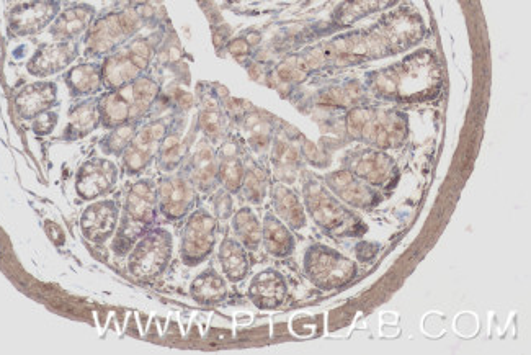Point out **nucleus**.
Listing matches in <instances>:
<instances>
[{
    "label": "nucleus",
    "instance_id": "nucleus-9",
    "mask_svg": "<svg viewBox=\"0 0 531 355\" xmlns=\"http://www.w3.org/2000/svg\"><path fill=\"white\" fill-rule=\"evenodd\" d=\"M219 220L203 208L187 216L180 241V259L188 267H197L215 251L218 243Z\"/></svg>",
    "mask_w": 531,
    "mask_h": 355
},
{
    "label": "nucleus",
    "instance_id": "nucleus-30",
    "mask_svg": "<svg viewBox=\"0 0 531 355\" xmlns=\"http://www.w3.org/2000/svg\"><path fill=\"white\" fill-rule=\"evenodd\" d=\"M231 228L237 241L247 249V251H259L262 246V221L255 215L250 207H242L241 210L231 216Z\"/></svg>",
    "mask_w": 531,
    "mask_h": 355
},
{
    "label": "nucleus",
    "instance_id": "nucleus-13",
    "mask_svg": "<svg viewBox=\"0 0 531 355\" xmlns=\"http://www.w3.org/2000/svg\"><path fill=\"white\" fill-rule=\"evenodd\" d=\"M197 205V189L185 176H170L157 185V208L166 220L182 221Z\"/></svg>",
    "mask_w": 531,
    "mask_h": 355
},
{
    "label": "nucleus",
    "instance_id": "nucleus-39",
    "mask_svg": "<svg viewBox=\"0 0 531 355\" xmlns=\"http://www.w3.org/2000/svg\"><path fill=\"white\" fill-rule=\"evenodd\" d=\"M233 207V197H231L229 192L223 190V192H219V194L216 195L215 216L218 220H228V218H231L234 213Z\"/></svg>",
    "mask_w": 531,
    "mask_h": 355
},
{
    "label": "nucleus",
    "instance_id": "nucleus-26",
    "mask_svg": "<svg viewBox=\"0 0 531 355\" xmlns=\"http://www.w3.org/2000/svg\"><path fill=\"white\" fill-rule=\"evenodd\" d=\"M219 266L231 284H239L250 272L249 251L236 238L224 236L218 249Z\"/></svg>",
    "mask_w": 531,
    "mask_h": 355
},
{
    "label": "nucleus",
    "instance_id": "nucleus-32",
    "mask_svg": "<svg viewBox=\"0 0 531 355\" xmlns=\"http://www.w3.org/2000/svg\"><path fill=\"white\" fill-rule=\"evenodd\" d=\"M299 159H301V154H299V149L296 146H291L288 141L280 140V138L275 140V143H273L272 162L278 179L291 184L296 179Z\"/></svg>",
    "mask_w": 531,
    "mask_h": 355
},
{
    "label": "nucleus",
    "instance_id": "nucleus-20",
    "mask_svg": "<svg viewBox=\"0 0 531 355\" xmlns=\"http://www.w3.org/2000/svg\"><path fill=\"white\" fill-rule=\"evenodd\" d=\"M350 172L371 187H383L393 179L394 162L380 151H363L350 162Z\"/></svg>",
    "mask_w": 531,
    "mask_h": 355
},
{
    "label": "nucleus",
    "instance_id": "nucleus-25",
    "mask_svg": "<svg viewBox=\"0 0 531 355\" xmlns=\"http://www.w3.org/2000/svg\"><path fill=\"white\" fill-rule=\"evenodd\" d=\"M262 244L270 256L285 259L295 252L296 239L275 213L267 212L262 221Z\"/></svg>",
    "mask_w": 531,
    "mask_h": 355
},
{
    "label": "nucleus",
    "instance_id": "nucleus-37",
    "mask_svg": "<svg viewBox=\"0 0 531 355\" xmlns=\"http://www.w3.org/2000/svg\"><path fill=\"white\" fill-rule=\"evenodd\" d=\"M244 118H246L244 126H246L247 133H249L250 146L257 153H262L272 143V126L267 120L260 117L257 112L249 113Z\"/></svg>",
    "mask_w": 531,
    "mask_h": 355
},
{
    "label": "nucleus",
    "instance_id": "nucleus-27",
    "mask_svg": "<svg viewBox=\"0 0 531 355\" xmlns=\"http://www.w3.org/2000/svg\"><path fill=\"white\" fill-rule=\"evenodd\" d=\"M195 189L208 194L218 184V159L215 158L210 144H198L197 151L190 159V176Z\"/></svg>",
    "mask_w": 531,
    "mask_h": 355
},
{
    "label": "nucleus",
    "instance_id": "nucleus-34",
    "mask_svg": "<svg viewBox=\"0 0 531 355\" xmlns=\"http://www.w3.org/2000/svg\"><path fill=\"white\" fill-rule=\"evenodd\" d=\"M224 117L219 100L215 95L201 97L200 128L211 141H218L223 136Z\"/></svg>",
    "mask_w": 531,
    "mask_h": 355
},
{
    "label": "nucleus",
    "instance_id": "nucleus-6",
    "mask_svg": "<svg viewBox=\"0 0 531 355\" xmlns=\"http://www.w3.org/2000/svg\"><path fill=\"white\" fill-rule=\"evenodd\" d=\"M174 254L172 233L161 226L152 230L136 241L128 252L126 269L128 274L139 282H151L161 277L169 267Z\"/></svg>",
    "mask_w": 531,
    "mask_h": 355
},
{
    "label": "nucleus",
    "instance_id": "nucleus-4",
    "mask_svg": "<svg viewBox=\"0 0 531 355\" xmlns=\"http://www.w3.org/2000/svg\"><path fill=\"white\" fill-rule=\"evenodd\" d=\"M139 27L141 17L134 7L95 17L84 35V56L90 59L105 58L133 40L138 35Z\"/></svg>",
    "mask_w": 531,
    "mask_h": 355
},
{
    "label": "nucleus",
    "instance_id": "nucleus-10",
    "mask_svg": "<svg viewBox=\"0 0 531 355\" xmlns=\"http://www.w3.org/2000/svg\"><path fill=\"white\" fill-rule=\"evenodd\" d=\"M167 131H169V125L164 120H154V122L139 125L133 141L121 156L123 171L128 176H141L151 166L152 161L157 158Z\"/></svg>",
    "mask_w": 531,
    "mask_h": 355
},
{
    "label": "nucleus",
    "instance_id": "nucleus-35",
    "mask_svg": "<svg viewBox=\"0 0 531 355\" xmlns=\"http://www.w3.org/2000/svg\"><path fill=\"white\" fill-rule=\"evenodd\" d=\"M242 194L246 197L247 202L252 205H262L270 192V180H268L267 171L257 164H250L246 167V176L242 180Z\"/></svg>",
    "mask_w": 531,
    "mask_h": 355
},
{
    "label": "nucleus",
    "instance_id": "nucleus-42",
    "mask_svg": "<svg viewBox=\"0 0 531 355\" xmlns=\"http://www.w3.org/2000/svg\"><path fill=\"white\" fill-rule=\"evenodd\" d=\"M229 53L233 54V56H244V54L249 53V41L234 40L229 45Z\"/></svg>",
    "mask_w": 531,
    "mask_h": 355
},
{
    "label": "nucleus",
    "instance_id": "nucleus-5",
    "mask_svg": "<svg viewBox=\"0 0 531 355\" xmlns=\"http://www.w3.org/2000/svg\"><path fill=\"white\" fill-rule=\"evenodd\" d=\"M304 275L321 292H335L352 284L358 274L357 262L326 244H311L303 259Z\"/></svg>",
    "mask_w": 531,
    "mask_h": 355
},
{
    "label": "nucleus",
    "instance_id": "nucleus-15",
    "mask_svg": "<svg viewBox=\"0 0 531 355\" xmlns=\"http://www.w3.org/2000/svg\"><path fill=\"white\" fill-rule=\"evenodd\" d=\"M81 54L79 41H54L43 43L27 63V71L33 77H50L66 71Z\"/></svg>",
    "mask_w": 531,
    "mask_h": 355
},
{
    "label": "nucleus",
    "instance_id": "nucleus-18",
    "mask_svg": "<svg viewBox=\"0 0 531 355\" xmlns=\"http://www.w3.org/2000/svg\"><path fill=\"white\" fill-rule=\"evenodd\" d=\"M59 104L58 84L51 81H38L22 87L15 94V108L18 117L33 120L40 113L48 112Z\"/></svg>",
    "mask_w": 531,
    "mask_h": 355
},
{
    "label": "nucleus",
    "instance_id": "nucleus-1",
    "mask_svg": "<svg viewBox=\"0 0 531 355\" xmlns=\"http://www.w3.org/2000/svg\"><path fill=\"white\" fill-rule=\"evenodd\" d=\"M376 95L401 102L429 99L440 86V68L430 51H420L396 66L375 72L370 79Z\"/></svg>",
    "mask_w": 531,
    "mask_h": 355
},
{
    "label": "nucleus",
    "instance_id": "nucleus-7",
    "mask_svg": "<svg viewBox=\"0 0 531 355\" xmlns=\"http://www.w3.org/2000/svg\"><path fill=\"white\" fill-rule=\"evenodd\" d=\"M347 126L353 138L380 149L398 148L407 138V122L401 113L355 108L349 115Z\"/></svg>",
    "mask_w": 531,
    "mask_h": 355
},
{
    "label": "nucleus",
    "instance_id": "nucleus-33",
    "mask_svg": "<svg viewBox=\"0 0 531 355\" xmlns=\"http://www.w3.org/2000/svg\"><path fill=\"white\" fill-rule=\"evenodd\" d=\"M143 122L139 120H130V122L123 123V125L115 126L112 130H108L107 135L100 140V149L105 156H113V158H121L125 153L126 148L130 146L133 141L139 125Z\"/></svg>",
    "mask_w": 531,
    "mask_h": 355
},
{
    "label": "nucleus",
    "instance_id": "nucleus-29",
    "mask_svg": "<svg viewBox=\"0 0 531 355\" xmlns=\"http://www.w3.org/2000/svg\"><path fill=\"white\" fill-rule=\"evenodd\" d=\"M246 176V166L239 156V146L236 143L224 144L219 151L218 182L229 194H239L242 180Z\"/></svg>",
    "mask_w": 531,
    "mask_h": 355
},
{
    "label": "nucleus",
    "instance_id": "nucleus-8",
    "mask_svg": "<svg viewBox=\"0 0 531 355\" xmlns=\"http://www.w3.org/2000/svg\"><path fill=\"white\" fill-rule=\"evenodd\" d=\"M152 45L144 38H133L102 61L103 89L118 90L143 76L151 66Z\"/></svg>",
    "mask_w": 531,
    "mask_h": 355
},
{
    "label": "nucleus",
    "instance_id": "nucleus-2",
    "mask_svg": "<svg viewBox=\"0 0 531 355\" xmlns=\"http://www.w3.org/2000/svg\"><path fill=\"white\" fill-rule=\"evenodd\" d=\"M157 213V185L154 180L139 179L126 185L112 251L118 257L128 256L136 241L154 228Z\"/></svg>",
    "mask_w": 531,
    "mask_h": 355
},
{
    "label": "nucleus",
    "instance_id": "nucleus-22",
    "mask_svg": "<svg viewBox=\"0 0 531 355\" xmlns=\"http://www.w3.org/2000/svg\"><path fill=\"white\" fill-rule=\"evenodd\" d=\"M97 17V10L89 4L72 5L64 12H59L58 17L50 25V35L56 41H74L79 36L85 35L90 23Z\"/></svg>",
    "mask_w": 531,
    "mask_h": 355
},
{
    "label": "nucleus",
    "instance_id": "nucleus-17",
    "mask_svg": "<svg viewBox=\"0 0 531 355\" xmlns=\"http://www.w3.org/2000/svg\"><path fill=\"white\" fill-rule=\"evenodd\" d=\"M247 297L259 310H278L288 297L285 277L275 269L262 270L250 280Z\"/></svg>",
    "mask_w": 531,
    "mask_h": 355
},
{
    "label": "nucleus",
    "instance_id": "nucleus-31",
    "mask_svg": "<svg viewBox=\"0 0 531 355\" xmlns=\"http://www.w3.org/2000/svg\"><path fill=\"white\" fill-rule=\"evenodd\" d=\"M99 113L100 126L107 130L131 120L130 105L120 94V90H105L99 95Z\"/></svg>",
    "mask_w": 531,
    "mask_h": 355
},
{
    "label": "nucleus",
    "instance_id": "nucleus-24",
    "mask_svg": "<svg viewBox=\"0 0 531 355\" xmlns=\"http://www.w3.org/2000/svg\"><path fill=\"white\" fill-rule=\"evenodd\" d=\"M64 82L74 99L97 97L103 92L102 63L77 64L64 74Z\"/></svg>",
    "mask_w": 531,
    "mask_h": 355
},
{
    "label": "nucleus",
    "instance_id": "nucleus-40",
    "mask_svg": "<svg viewBox=\"0 0 531 355\" xmlns=\"http://www.w3.org/2000/svg\"><path fill=\"white\" fill-rule=\"evenodd\" d=\"M380 252V244L371 243V241H360V243L355 246V256H357L358 262H370L378 256Z\"/></svg>",
    "mask_w": 531,
    "mask_h": 355
},
{
    "label": "nucleus",
    "instance_id": "nucleus-14",
    "mask_svg": "<svg viewBox=\"0 0 531 355\" xmlns=\"http://www.w3.org/2000/svg\"><path fill=\"white\" fill-rule=\"evenodd\" d=\"M121 205L117 198L94 200L81 215V231L89 243L103 244L117 233Z\"/></svg>",
    "mask_w": 531,
    "mask_h": 355
},
{
    "label": "nucleus",
    "instance_id": "nucleus-41",
    "mask_svg": "<svg viewBox=\"0 0 531 355\" xmlns=\"http://www.w3.org/2000/svg\"><path fill=\"white\" fill-rule=\"evenodd\" d=\"M46 233H48V236H50L51 241H53L56 246H63L64 241H66V234H64V231L61 230V226L56 225V223H51V221H48L46 223Z\"/></svg>",
    "mask_w": 531,
    "mask_h": 355
},
{
    "label": "nucleus",
    "instance_id": "nucleus-16",
    "mask_svg": "<svg viewBox=\"0 0 531 355\" xmlns=\"http://www.w3.org/2000/svg\"><path fill=\"white\" fill-rule=\"evenodd\" d=\"M327 189L331 190L340 202L357 210H371L378 207L381 194L375 187L353 176L350 171H335L326 176Z\"/></svg>",
    "mask_w": 531,
    "mask_h": 355
},
{
    "label": "nucleus",
    "instance_id": "nucleus-28",
    "mask_svg": "<svg viewBox=\"0 0 531 355\" xmlns=\"http://www.w3.org/2000/svg\"><path fill=\"white\" fill-rule=\"evenodd\" d=\"M228 280L218 270H203L190 284V297L200 305H219L228 298Z\"/></svg>",
    "mask_w": 531,
    "mask_h": 355
},
{
    "label": "nucleus",
    "instance_id": "nucleus-19",
    "mask_svg": "<svg viewBox=\"0 0 531 355\" xmlns=\"http://www.w3.org/2000/svg\"><path fill=\"white\" fill-rule=\"evenodd\" d=\"M100 128L99 95L87 97L72 105L67 112L63 141H79Z\"/></svg>",
    "mask_w": 531,
    "mask_h": 355
},
{
    "label": "nucleus",
    "instance_id": "nucleus-23",
    "mask_svg": "<svg viewBox=\"0 0 531 355\" xmlns=\"http://www.w3.org/2000/svg\"><path fill=\"white\" fill-rule=\"evenodd\" d=\"M118 90L130 105L131 120H139V122H143L144 118L148 117L152 105L156 104L161 94L159 82L144 74Z\"/></svg>",
    "mask_w": 531,
    "mask_h": 355
},
{
    "label": "nucleus",
    "instance_id": "nucleus-36",
    "mask_svg": "<svg viewBox=\"0 0 531 355\" xmlns=\"http://www.w3.org/2000/svg\"><path fill=\"white\" fill-rule=\"evenodd\" d=\"M185 154V143L177 131H167L166 138L162 140L161 148L157 153V164L164 172H174L182 162Z\"/></svg>",
    "mask_w": 531,
    "mask_h": 355
},
{
    "label": "nucleus",
    "instance_id": "nucleus-12",
    "mask_svg": "<svg viewBox=\"0 0 531 355\" xmlns=\"http://www.w3.org/2000/svg\"><path fill=\"white\" fill-rule=\"evenodd\" d=\"M120 179L118 166L112 159L94 158L85 161L76 174V194L85 202H94L110 194Z\"/></svg>",
    "mask_w": 531,
    "mask_h": 355
},
{
    "label": "nucleus",
    "instance_id": "nucleus-3",
    "mask_svg": "<svg viewBox=\"0 0 531 355\" xmlns=\"http://www.w3.org/2000/svg\"><path fill=\"white\" fill-rule=\"evenodd\" d=\"M303 205L306 215L317 228L334 239L362 238L368 231L362 216L326 189L319 180L309 177L303 185Z\"/></svg>",
    "mask_w": 531,
    "mask_h": 355
},
{
    "label": "nucleus",
    "instance_id": "nucleus-21",
    "mask_svg": "<svg viewBox=\"0 0 531 355\" xmlns=\"http://www.w3.org/2000/svg\"><path fill=\"white\" fill-rule=\"evenodd\" d=\"M270 198L275 215L285 223L291 231L304 230L308 226V215L304 210L303 200L295 190L278 182L270 187Z\"/></svg>",
    "mask_w": 531,
    "mask_h": 355
},
{
    "label": "nucleus",
    "instance_id": "nucleus-11",
    "mask_svg": "<svg viewBox=\"0 0 531 355\" xmlns=\"http://www.w3.org/2000/svg\"><path fill=\"white\" fill-rule=\"evenodd\" d=\"M61 12L59 0H32L10 10L7 32L14 38L38 35L50 27Z\"/></svg>",
    "mask_w": 531,
    "mask_h": 355
},
{
    "label": "nucleus",
    "instance_id": "nucleus-38",
    "mask_svg": "<svg viewBox=\"0 0 531 355\" xmlns=\"http://www.w3.org/2000/svg\"><path fill=\"white\" fill-rule=\"evenodd\" d=\"M59 115L58 112H53V110H48V112H43L38 115V117L33 118L32 130L36 136H48L56 130L58 126Z\"/></svg>",
    "mask_w": 531,
    "mask_h": 355
}]
</instances>
